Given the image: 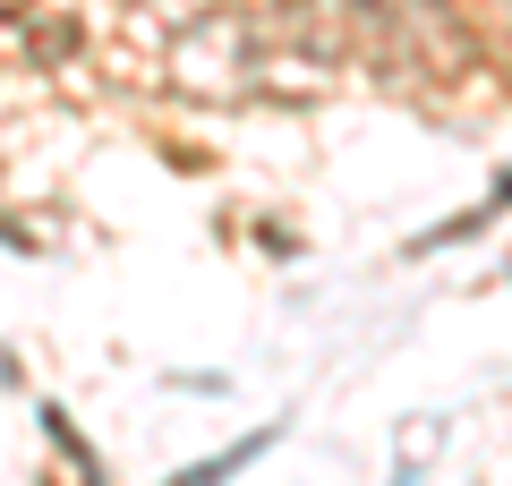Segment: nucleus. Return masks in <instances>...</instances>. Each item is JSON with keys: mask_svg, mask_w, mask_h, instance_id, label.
<instances>
[{"mask_svg": "<svg viewBox=\"0 0 512 486\" xmlns=\"http://www.w3.org/2000/svg\"><path fill=\"white\" fill-rule=\"evenodd\" d=\"M239 69H256V18L248 9H205V18L180 26L171 43V77L188 94H231Z\"/></svg>", "mask_w": 512, "mask_h": 486, "instance_id": "f257e3e1", "label": "nucleus"}, {"mask_svg": "<svg viewBox=\"0 0 512 486\" xmlns=\"http://www.w3.org/2000/svg\"><path fill=\"white\" fill-rule=\"evenodd\" d=\"M77 43H86V26H77V18H26V52H35L43 69L77 60Z\"/></svg>", "mask_w": 512, "mask_h": 486, "instance_id": "f03ea898", "label": "nucleus"}]
</instances>
